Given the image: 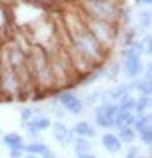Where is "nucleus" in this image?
Masks as SVG:
<instances>
[{"instance_id": "17", "label": "nucleus", "mask_w": 152, "mask_h": 158, "mask_svg": "<svg viewBox=\"0 0 152 158\" xmlns=\"http://www.w3.org/2000/svg\"><path fill=\"white\" fill-rule=\"evenodd\" d=\"M150 112V96H136V102H134L132 114L134 116H142Z\"/></svg>"}, {"instance_id": "8", "label": "nucleus", "mask_w": 152, "mask_h": 158, "mask_svg": "<svg viewBox=\"0 0 152 158\" xmlns=\"http://www.w3.org/2000/svg\"><path fill=\"white\" fill-rule=\"evenodd\" d=\"M0 144H4L8 150H20V152H24L26 140H24V136H20L18 132H6V134H0Z\"/></svg>"}, {"instance_id": "2", "label": "nucleus", "mask_w": 152, "mask_h": 158, "mask_svg": "<svg viewBox=\"0 0 152 158\" xmlns=\"http://www.w3.org/2000/svg\"><path fill=\"white\" fill-rule=\"evenodd\" d=\"M74 4L78 10L84 16H88V18L120 26V10L124 4H110V2H74Z\"/></svg>"}, {"instance_id": "20", "label": "nucleus", "mask_w": 152, "mask_h": 158, "mask_svg": "<svg viewBox=\"0 0 152 158\" xmlns=\"http://www.w3.org/2000/svg\"><path fill=\"white\" fill-rule=\"evenodd\" d=\"M136 140H140V144H142L144 148H150V146H152V128L138 132V134H136Z\"/></svg>"}, {"instance_id": "5", "label": "nucleus", "mask_w": 152, "mask_h": 158, "mask_svg": "<svg viewBox=\"0 0 152 158\" xmlns=\"http://www.w3.org/2000/svg\"><path fill=\"white\" fill-rule=\"evenodd\" d=\"M48 132L52 134L54 142H58L60 146H64V148L72 146V142L76 140V134L72 132V128L66 126V122H62V120H52Z\"/></svg>"}, {"instance_id": "22", "label": "nucleus", "mask_w": 152, "mask_h": 158, "mask_svg": "<svg viewBox=\"0 0 152 158\" xmlns=\"http://www.w3.org/2000/svg\"><path fill=\"white\" fill-rule=\"evenodd\" d=\"M32 116H34V110H32V106H22V108H20L18 118H20V122H22V124L30 122V120H32Z\"/></svg>"}, {"instance_id": "9", "label": "nucleus", "mask_w": 152, "mask_h": 158, "mask_svg": "<svg viewBox=\"0 0 152 158\" xmlns=\"http://www.w3.org/2000/svg\"><path fill=\"white\" fill-rule=\"evenodd\" d=\"M134 20H136V24H134V26L138 28L140 36L146 34V32H150V26H152L150 8H140V10H136V14H134Z\"/></svg>"}, {"instance_id": "4", "label": "nucleus", "mask_w": 152, "mask_h": 158, "mask_svg": "<svg viewBox=\"0 0 152 158\" xmlns=\"http://www.w3.org/2000/svg\"><path fill=\"white\" fill-rule=\"evenodd\" d=\"M52 96L58 100V104L64 108L70 116H82L84 114V104H82V98L78 96V92L74 88H68V90H60V92L52 94Z\"/></svg>"}, {"instance_id": "24", "label": "nucleus", "mask_w": 152, "mask_h": 158, "mask_svg": "<svg viewBox=\"0 0 152 158\" xmlns=\"http://www.w3.org/2000/svg\"><path fill=\"white\" fill-rule=\"evenodd\" d=\"M134 2H136V6H140V8H150L152 0H134Z\"/></svg>"}, {"instance_id": "18", "label": "nucleus", "mask_w": 152, "mask_h": 158, "mask_svg": "<svg viewBox=\"0 0 152 158\" xmlns=\"http://www.w3.org/2000/svg\"><path fill=\"white\" fill-rule=\"evenodd\" d=\"M152 128V118H150V112L148 114H142V116H134V122H132V130L136 132H142V130H148Z\"/></svg>"}, {"instance_id": "16", "label": "nucleus", "mask_w": 152, "mask_h": 158, "mask_svg": "<svg viewBox=\"0 0 152 158\" xmlns=\"http://www.w3.org/2000/svg\"><path fill=\"white\" fill-rule=\"evenodd\" d=\"M114 134L118 136V140H120L124 146H128V144H134V142H136V132L132 130V126L116 128V132H114Z\"/></svg>"}, {"instance_id": "6", "label": "nucleus", "mask_w": 152, "mask_h": 158, "mask_svg": "<svg viewBox=\"0 0 152 158\" xmlns=\"http://www.w3.org/2000/svg\"><path fill=\"white\" fill-rule=\"evenodd\" d=\"M100 146L104 148L108 154H120V152L124 150V144L118 140V136L114 134L112 130H106L104 134L100 136Z\"/></svg>"}, {"instance_id": "27", "label": "nucleus", "mask_w": 152, "mask_h": 158, "mask_svg": "<svg viewBox=\"0 0 152 158\" xmlns=\"http://www.w3.org/2000/svg\"><path fill=\"white\" fill-rule=\"evenodd\" d=\"M76 158H98L94 152H88V154H80V156H76Z\"/></svg>"}, {"instance_id": "26", "label": "nucleus", "mask_w": 152, "mask_h": 158, "mask_svg": "<svg viewBox=\"0 0 152 158\" xmlns=\"http://www.w3.org/2000/svg\"><path fill=\"white\" fill-rule=\"evenodd\" d=\"M40 158H58V156H56V152H54V150H52V148H48V150H46V152H44V154H42V156H40Z\"/></svg>"}, {"instance_id": "14", "label": "nucleus", "mask_w": 152, "mask_h": 158, "mask_svg": "<svg viewBox=\"0 0 152 158\" xmlns=\"http://www.w3.org/2000/svg\"><path fill=\"white\" fill-rule=\"evenodd\" d=\"M72 150H74L76 156L88 154V152L94 150V144H92V140H88V138H78V136H76V140L72 142Z\"/></svg>"}, {"instance_id": "1", "label": "nucleus", "mask_w": 152, "mask_h": 158, "mask_svg": "<svg viewBox=\"0 0 152 158\" xmlns=\"http://www.w3.org/2000/svg\"><path fill=\"white\" fill-rule=\"evenodd\" d=\"M82 20H84V26H86V30L90 32V36H92L108 54H112L114 48L118 46L120 26H118V24H110V22H102V20L88 18V16H84V14H82Z\"/></svg>"}, {"instance_id": "19", "label": "nucleus", "mask_w": 152, "mask_h": 158, "mask_svg": "<svg viewBox=\"0 0 152 158\" xmlns=\"http://www.w3.org/2000/svg\"><path fill=\"white\" fill-rule=\"evenodd\" d=\"M134 102H136V94L128 92V94H124V96L116 102V106H118V110H128V112H132Z\"/></svg>"}, {"instance_id": "7", "label": "nucleus", "mask_w": 152, "mask_h": 158, "mask_svg": "<svg viewBox=\"0 0 152 158\" xmlns=\"http://www.w3.org/2000/svg\"><path fill=\"white\" fill-rule=\"evenodd\" d=\"M70 128H72V132H74L78 138H88V140H92V138H96V136H98V128L94 126L90 120H84V118H80L74 126H70Z\"/></svg>"}, {"instance_id": "21", "label": "nucleus", "mask_w": 152, "mask_h": 158, "mask_svg": "<svg viewBox=\"0 0 152 158\" xmlns=\"http://www.w3.org/2000/svg\"><path fill=\"white\" fill-rule=\"evenodd\" d=\"M22 128H24V134L28 136V142H32V140H42V132H38L36 128H32L30 124H22Z\"/></svg>"}, {"instance_id": "12", "label": "nucleus", "mask_w": 152, "mask_h": 158, "mask_svg": "<svg viewBox=\"0 0 152 158\" xmlns=\"http://www.w3.org/2000/svg\"><path fill=\"white\" fill-rule=\"evenodd\" d=\"M48 144L44 142V140H32V142H26V146H24V152H26V154H34V156H42L44 152L48 150Z\"/></svg>"}, {"instance_id": "25", "label": "nucleus", "mask_w": 152, "mask_h": 158, "mask_svg": "<svg viewBox=\"0 0 152 158\" xmlns=\"http://www.w3.org/2000/svg\"><path fill=\"white\" fill-rule=\"evenodd\" d=\"M24 152H20V150H8V158H22Z\"/></svg>"}, {"instance_id": "11", "label": "nucleus", "mask_w": 152, "mask_h": 158, "mask_svg": "<svg viewBox=\"0 0 152 158\" xmlns=\"http://www.w3.org/2000/svg\"><path fill=\"white\" fill-rule=\"evenodd\" d=\"M122 74V68H120V60H108L104 64V78L114 82H118V76Z\"/></svg>"}, {"instance_id": "29", "label": "nucleus", "mask_w": 152, "mask_h": 158, "mask_svg": "<svg viewBox=\"0 0 152 158\" xmlns=\"http://www.w3.org/2000/svg\"><path fill=\"white\" fill-rule=\"evenodd\" d=\"M136 158H148V156H144V154H140V156H136Z\"/></svg>"}, {"instance_id": "15", "label": "nucleus", "mask_w": 152, "mask_h": 158, "mask_svg": "<svg viewBox=\"0 0 152 158\" xmlns=\"http://www.w3.org/2000/svg\"><path fill=\"white\" fill-rule=\"evenodd\" d=\"M134 122V114L128 110H118L114 116V130L116 128H124V126H132Z\"/></svg>"}, {"instance_id": "3", "label": "nucleus", "mask_w": 152, "mask_h": 158, "mask_svg": "<svg viewBox=\"0 0 152 158\" xmlns=\"http://www.w3.org/2000/svg\"><path fill=\"white\" fill-rule=\"evenodd\" d=\"M92 124L100 130H114V116L118 112L116 102H98L92 108Z\"/></svg>"}, {"instance_id": "10", "label": "nucleus", "mask_w": 152, "mask_h": 158, "mask_svg": "<svg viewBox=\"0 0 152 158\" xmlns=\"http://www.w3.org/2000/svg\"><path fill=\"white\" fill-rule=\"evenodd\" d=\"M128 82H114L110 88H104L106 102H118L124 94H128Z\"/></svg>"}, {"instance_id": "23", "label": "nucleus", "mask_w": 152, "mask_h": 158, "mask_svg": "<svg viewBox=\"0 0 152 158\" xmlns=\"http://www.w3.org/2000/svg\"><path fill=\"white\" fill-rule=\"evenodd\" d=\"M136 156H140V146H136V144H128V146H126L124 158H136Z\"/></svg>"}, {"instance_id": "13", "label": "nucleus", "mask_w": 152, "mask_h": 158, "mask_svg": "<svg viewBox=\"0 0 152 158\" xmlns=\"http://www.w3.org/2000/svg\"><path fill=\"white\" fill-rule=\"evenodd\" d=\"M28 124H30L32 128H36L38 132H46L52 124V118L48 114H36V116H32V120Z\"/></svg>"}, {"instance_id": "28", "label": "nucleus", "mask_w": 152, "mask_h": 158, "mask_svg": "<svg viewBox=\"0 0 152 158\" xmlns=\"http://www.w3.org/2000/svg\"><path fill=\"white\" fill-rule=\"evenodd\" d=\"M22 158H38V156H34V154H26V152H24Z\"/></svg>"}, {"instance_id": "30", "label": "nucleus", "mask_w": 152, "mask_h": 158, "mask_svg": "<svg viewBox=\"0 0 152 158\" xmlns=\"http://www.w3.org/2000/svg\"><path fill=\"white\" fill-rule=\"evenodd\" d=\"M58 158H60V156H58ZM62 158H66V156H62Z\"/></svg>"}]
</instances>
